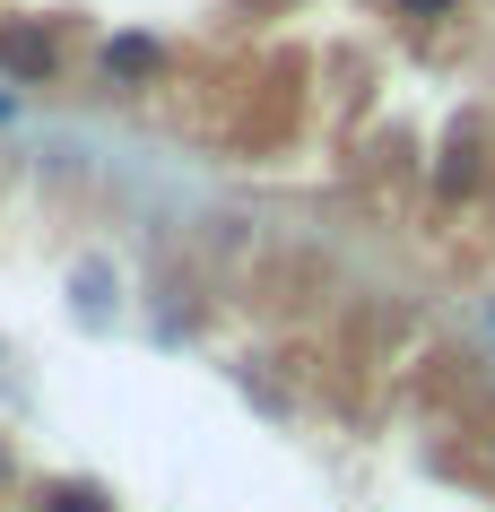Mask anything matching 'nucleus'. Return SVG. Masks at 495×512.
Returning <instances> with one entry per match:
<instances>
[{"label": "nucleus", "instance_id": "nucleus-4", "mask_svg": "<svg viewBox=\"0 0 495 512\" xmlns=\"http://www.w3.org/2000/svg\"><path fill=\"white\" fill-rule=\"evenodd\" d=\"M400 9H409V18H452L461 0H400Z\"/></svg>", "mask_w": 495, "mask_h": 512}, {"label": "nucleus", "instance_id": "nucleus-5", "mask_svg": "<svg viewBox=\"0 0 495 512\" xmlns=\"http://www.w3.org/2000/svg\"><path fill=\"white\" fill-rule=\"evenodd\" d=\"M0 122H9V96H0Z\"/></svg>", "mask_w": 495, "mask_h": 512}, {"label": "nucleus", "instance_id": "nucleus-1", "mask_svg": "<svg viewBox=\"0 0 495 512\" xmlns=\"http://www.w3.org/2000/svg\"><path fill=\"white\" fill-rule=\"evenodd\" d=\"M0 70H9V79H27V87H44L61 70V44L44 27H0Z\"/></svg>", "mask_w": 495, "mask_h": 512}, {"label": "nucleus", "instance_id": "nucleus-2", "mask_svg": "<svg viewBox=\"0 0 495 512\" xmlns=\"http://www.w3.org/2000/svg\"><path fill=\"white\" fill-rule=\"evenodd\" d=\"M165 53L148 44V35H122V44H105V79H157Z\"/></svg>", "mask_w": 495, "mask_h": 512}, {"label": "nucleus", "instance_id": "nucleus-3", "mask_svg": "<svg viewBox=\"0 0 495 512\" xmlns=\"http://www.w3.org/2000/svg\"><path fill=\"white\" fill-rule=\"evenodd\" d=\"M44 512H113L96 486H44Z\"/></svg>", "mask_w": 495, "mask_h": 512}]
</instances>
